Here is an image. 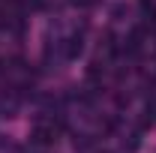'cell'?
I'll return each instance as SVG.
<instances>
[{"mask_svg": "<svg viewBox=\"0 0 156 153\" xmlns=\"http://www.w3.org/2000/svg\"><path fill=\"white\" fill-rule=\"evenodd\" d=\"M153 30H156V15H153Z\"/></svg>", "mask_w": 156, "mask_h": 153, "instance_id": "obj_4", "label": "cell"}, {"mask_svg": "<svg viewBox=\"0 0 156 153\" xmlns=\"http://www.w3.org/2000/svg\"><path fill=\"white\" fill-rule=\"evenodd\" d=\"M72 3H75V6H93L96 0H72Z\"/></svg>", "mask_w": 156, "mask_h": 153, "instance_id": "obj_3", "label": "cell"}, {"mask_svg": "<svg viewBox=\"0 0 156 153\" xmlns=\"http://www.w3.org/2000/svg\"><path fill=\"white\" fill-rule=\"evenodd\" d=\"M66 54H69V57H75V54H81V39H72V42H69V48H66Z\"/></svg>", "mask_w": 156, "mask_h": 153, "instance_id": "obj_2", "label": "cell"}, {"mask_svg": "<svg viewBox=\"0 0 156 153\" xmlns=\"http://www.w3.org/2000/svg\"><path fill=\"white\" fill-rule=\"evenodd\" d=\"M30 138H33V144H51V141H54V129H45V126H36Z\"/></svg>", "mask_w": 156, "mask_h": 153, "instance_id": "obj_1", "label": "cell"}]
</instances>
